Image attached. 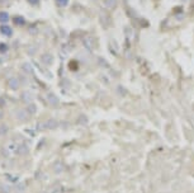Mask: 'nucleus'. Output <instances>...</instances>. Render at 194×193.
<instances>
[{"label":"nucleus","mask_w":194,"mask_h":193,"mask_svg":"<svg viewBox=\"0 0 194 193\" xmlns=\"http://www.w3.org/2000/svg\"><path fill=\"white\" fill-rule=\"evenodd\" d=\"M8 85H9V88H10V89H13V90L18 89V87H19V81H18V79H17V78H10L9 80H8Z\"/></svg>","instance_id":"obj_1"},{"label":"nucleus","mask_w":194,"mask_h":193,"mask_svg":"<svg viewBox=\"0 0 194 193\" xmlns=\"http://www.w3.org/2000/svg\"><path fill=\"white\" fill-rule=\"evenodd\" d=\"M0 32H2L4 36H8V37H10L11 35H13V29H11L9 26H2L0 27Z\"/></svg>","instance_id":"obj_2"},{"label":"nucleus","mask_w":194,"mask_h":193,"mask_svg":"<svg viewBox=\"0 0 194 193\" xmlns=\"http://www.w3.org/2000/svg\"><path fill=\"white\" fill-rule=\"evenodd\" d=\"M9 20V14L7 12H0V23H7Z\"/></svg>","instance_id":"obj_3"},{"label":"nucleus","mask_w":194,"mask_h":193,"mask_svg":"<svg viewBox=\"0 0 194 193\" xmlns=\"http://www.w3.org/2000/svg\"><path fill=\"white\" fill-rule=\"evenodd\" d=\"M44 126L47 128H56L57 127V122L55 120H48L47 122L44 123Z\"/></svg>","instance_id":"obj_4"},{"label":"nucleus","mask_w":194,"mask_h":193,"mask_svg":"<svg viewBox=\"0 0 194 193\" xmlns=\"http://www.w3.org/2000/svg\"><path fill=\"white\" fill-rule=\"evenodd\" d=\"M105 4L109 9H114L117 5V0H105Z\"/></svg>","instance_id":"obj_5"},{"label":"nucleus","mask_w":194,"mask_h":193,"mask_svg":"<svg viewBox=\"0 0 194 193\" xmlns=\"http://www.w3.org/2000/svg\"><path fill=\"white\" fill-rule=\"evenodd\" d=\"M47 98H48V100H50V103L51 104H57V103H59V99H57V96H55L53 94H48V96H47Z\"/></svg>","instance_id":"obj_6"},{"label":"nucleus","mask_w":194,"mask_h":193,"mask_svg":"<svg viewBox=\"0 0 194 193\" xmlns=\"http://www.w3.org/2000/svg\"><path fill=\"white\" fill-rule=\"evenodd\" d=\"M56 3L59 7H67V4H68V0H56Z\"/></svg>","instance_id":"obj_7"},{"label":"nucleus","mask_w":194,"mask_h":193,"mask_svg":"<svg viewBox=\"0 0 194 193\" xmlns=\"http://www.w3.org/2000/svg\"><path fill=\"white\" fill-rule=\"evenodd\" d=\"M14 22H15L17 24H20V26L24 24V19H23L22 17H15V18H14Z\"/></svg>","instance_id":"obj_8"},{"label":"nucleus","mask_w":194,"mask_h":193,"mask_svg":"<svg viewBox=\"0 0 194 193\" xmlns=\"http://www.w3.org/2000/svg\"><path fill=\"white\" fill-rule=\"evenodd\" d=\"M7 50H8V46H7V44H4V43L0 44V52H4V51H7Z\"/></svg>","instance_id":"obj_9"},{"label":"nucleus","mask_w":194,"mask_h":193,"mask_svg":"<svg viewBox=\"0 0 194 193\" xmlns=\"http://www.w3.org/2000/svg\"><path fill=\"white\" fill-rule=\"evenodd\" d=\"M27 2L29 4H32V5H37L39 3V0H27Z\"/></svg>","instance_id":"obj_10"},{"label":"nucleus","mask_w":194,"mask_h":193,"mask_svg":"<svg viewBox=\"0 0 194 193\" xmlns=\"http://www.w3.org/2000/svg\"><path fill=\"white\" fill-rule=\"evenodd\" d=\"M9 3V0H0V7H4V5H7Z\"/></svg>","instance_id":"obj_11"}]
</instances>
